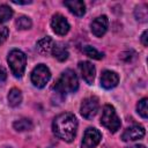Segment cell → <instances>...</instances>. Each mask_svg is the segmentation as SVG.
<instances>
[{"label":"cell","mask_w":148,"mask_h":148,"mask_svg":"<svg viewBox=\"0 0 148 148\" xmlns=\"http://www.w3.org/2000/svg\"><path fill=\"white\" fill-rule=\"evenodd\" d=\"M8 34H9V31H8L7 27H0V45L7 39Z\"/></svg>","instance_id":"cell-22"},{"label":"cell","mask_w":148,"mask_h":148,"mask_svg":"<svg viewBox=\"0 0 148 148\" xmlns=\"http://www.w3.org/2000/svg\"><path fill=\"white\" fill-rule=\"evenodd\" d=\"M7 61L9 64L10 71L14 74V76L21 77L24 73V69H25V64H27L25 54L21 50L14 49L8 53Z\"/></svg>","instance_id":"cell-3"},{"label":"cell","mask_w":148,"mask_h":148,"mask_svg":"<svg viewBox=\"0 0 148 148\" xmlns=\"http://www.w3.org/2000/svg\"><path fill=\"white\" fill-rule=\"evenodd\" d=\"M54 88H56V90L59 94H62V95H66V94H71V92L76 91L77 88H79V79H77V75L72 69L64 71L62 74L60 75V77L58 79Z\"/></svg>","instance_id":"cell-2"},{"label":"cell","mask_w":148,"mask_h":148,"mask_svg":"<svg viewBox=\"0 0 148 148\" xmlns=\"http://www.w3.org/2000/svg\"><path fill=\"white\" fill-rule=\"evenodd\" d=\"M51 77V72L50 69L43 65V64H39L37 65L32 72H31V82L34 83L35 87L37 88H43L45 87V84L49 82Z\"/></svg>","instance_id":"cell-5"},{"label":"cell","mask_w":148,"mask_h":148,"mask_svg":"<svg viewBox=\"0 0 148 148\" xmlns=\"http://www.w3.org/2000/svg\"><path fill=\"white\" fill-rule=\"evenodd\" d=\"M14 3H18V5H27V3H30L31 1H17V0H13Z\"/></svg>","instance_id":"cell-25"},{"label":"cell","mask_w":148,"mask_h":148,"mask_svg":"<svg viewBox=\"0 0 148 148\" xmlns=\"http://www.w3.org/2000/svg\"><path fill=\"white\" fill-rule=\"evenodd\" d=\"M108 25H109V20L105 15H101L98 17H96L92 22H91V32L96 36V37H102L106 30H108Z\"/></svg>","instance_id":"cell-9"},{"label":"cell","mask_w":148,"mask_h":148,"mask_svg":"<svg viewBox=\"0 0 148 148\" xmlns=\"http://www.w3.org/2000/svg\"><path fill=\"white\" fill-rule=\"evenodd\" d=\"M79 69H80V73L82 75V79L88 84H91L94 82L95 74H96L95 66L89 61H80L79 62Z\"/></svg>","instance_id":"cell-10"},{"label":"cell","mask_w":148,"mask_h":148,"mask_svg":"<svg viewBox=\"0 0 148 148\" xmlns=\"http://www.w3.org/2000/svg\"><path fill=\"white\" fill-rule=\"evenodd\" d=\"M119 82V75L113 71H104L101 75V84L105 89L114 88Z\"/></svg>","instance_id":"cell-12"},{"label":"cell","mask_w":148,"mask_h":148,"mask_svg":"<svg viewBox=\"0 0 148 148\" xmlns=\"http://www.w3.org/2000/svg\"><path fill=\"white\" fill-rule=\"evenodd\" d=\"M22 102V92L20 89L17 88H13L9 90L8 92V103L10 106L15 108L17 105H20Z\"/></svg>","instance_id":"cell-14"},{"label":"cell","mask_w":148,"mask_h":148,"mask_svg":"<svg viewBox=\"0 0 148 148\" xmlns=\"http://www.w3.org/2000/svg\"><path fill=\"white\" fill-rule=\"evenodd\" d=\"M141 42H142L143 46H147V45H148V42H147V30L143 31V34H142V36H141Z\"/></svg>","instance_id":"cell-24"},{"label":"cell","mask_w":148,"mask_h":148,"mask_svg":"<svg viewBox=\"0 0 148 148\" xmlns=\"http://www.w3.org/2000/svg\"><path fill=\"white\" fill-rule=\"evenodd\" d=\"M98 106H99V103H98V98L97 97H95V96L87 97L81 103L80 113H81V116L83 118L91 119V118H94L96 116V113L98 111Z\"/></svg>","instance_id":"cell-6"},{"label":"cell","mask_w":148,"mask_h":148,"mask_svg":"<svg viewBox=\"0 0 148 148\" xmlns=\"http://www.w3.org/2000/svg\"><path fill=\"white\" fill-rule=\"evenodd\" d=\"M51 27H52V30L59 36H64L69 31V23L65 18V16H62L61 14H54L52 16Z\"/></svg>","instance_id":"cell-8"},{"label":"cell","mask_w":148,"mask_h":148,"mask_svg":"<svg viewBox=\"0 0 148 148\" xmlns=\"http://www.w3.org/2000/svg\"><path fill=\"white\" fill-rule=\"evenodd\" d=\"M101 124L112 133L117 132L120 128V119L117 116L116 110L112 105L110 104L104 105L101 116Z\"/></svg>","instance_id":"cell-4"},{"label":"cell","mask_w":148,"mask_h":148,"mask_svg":"<svg viewBox=\"0 0 148 148\" xmlns=\"http://www.w3.org/2000/svg\"><path fill=\"white\" fill-rule=\"evenodd\" d=\"M53 42L50 37H45L40 40H38L37 43V49L40 53H49L52 51V47H53Z\"/></svg>","instance_id":"cell-16"},{"label":"cell","mask_w":148,"mask_h":148,"mask_svg":"<svg viewBox=\"0 0 148 148\" xmlns=\"http://www.w3.org/2000/svg\"><path fill=\"white\" fill-rule=\"evenodd\" d=\"M6 77H7L6 69H5L2 66H0V82H3V81L6 80Z\"/></svg>","instance_id":"cell-23"},{"label":"cell","mask_w":148,"mask_h":148,"mask_svg":"<svg viewBox=\"0 0 148 148\" xmlns=\"http://www.w3.org/2000/svg\"><path fill=\"white\" fill-rule=\"evenodd\" d=\"M148 98H142L139 101V103L136 104V110H138V113L142 117V118H147L148 117Z\"/></svg>","instance_id":"cell-19"},{"label":"cell","mask_w":148,"mask_h":148,"mask_svg":"<svg viewBox=\"0 0 148 148\" xmlns=\"http://www.w3.org/2000/svg\"><path fill=\"white\" fill-rule=\"evenodd\" d=\"M133 148H146V147H145L143 145H135Z\"/></svg>","instance_id":"cell-26"},{"label":"cell","mask_w":148,"mask_h":148,"mask_svg":"<svg viewBox=\"0 0 148 148\" xmlns=\"http://www.w3.org/2000/svg\"><path fill=\"white\" fill-rule=\"evenodd\" d=\"M15 23H16L17 29H20V30L30 29L31 25H32V22H31V20H30L28 16H20V17L16 20Z\"/></svg>","instance_id":"cell-21"},{"label":"cell","mask_w":148,"mask_h":148,"mask_svg":"<svg viewBox=\"0 0 148 148\" xmlns=\"http://www.w3.org/2000/svg\"><path fill=\"white\" fill-rule=\"evenodd\" d=\"M52 54L54 58H57L59 61H65L68 58V51L65 46L60 45V44H54L52 47Z\"/></svg>","instance_id":"cell-15"},{"label":"cell","mask_w":148,"mask_h":148,"mask_svg":"<svg viewBox=\"0 0 148 148\" xmlns=\"http://www.w3.org/2000/svg\"><path fill=\"white\" fill-rule=\"evenodd\" d=\"M53 133L61 140L71 142L74 140L77 130V120L73 113L64 112L57 116L52 124Z\"/></svg>","instance_id":"cell-1"},{"label":"cell","mask_w":148,"mask_h":148,"mask_svg":"<svg viewBox=\"0 0 148 148\" xmlns=\"http://www.w3.org/2000/svg\"><path fill=\"white\" fill-rule=\"evenodd\" d=\"M32 121L28 118H22V119H18L16 120L14 124H13V127L18 131V132H23V131H29L32 128Z\"/></svg>","instance_id":"cell-17"},{"label":"cell","mask_w":148,"mask_h":148,"mask_svg":"<svg viewBox=\"0 0 148 148\" xmlns=\"http://www.w3.org/2000/svg\"><path fill=\"white\" fill-rule=\"evenodd\" d=\"M145 135V128L140 125H133L124 131L121 134V139L124 141H134L143 138Z\"/></svg>","instance_id":"cell-11"},{"label":"cell","mask_w":148,"mask_h":148,"mask_svg":"<svg viewBox=\"0 0 148 148\" xmlns=\"http://www.w3.org/2000/svg\"><path fill=\"white\" fill-rule=\"evenodd\" d=\"M102 139V134L96 128H88L84 132L83 140H82V148H95Z\"/></svg>","instance_id":"cell-7"},{"label":"cell","mask_w":148,"mask_h":148,"mask_svg":"<svg viewBox=\"0 0 148 148\" xmlns=\"http://www.w3.org/2000/svg\"><path fill=\"white\" fill-rule=\"evenodd\" d=\"M64 5L69 9L71 13H73L76 16H83L86 13V6L84 2L81 0H69L65 1Z\"/></svg>","instance_id":"cell-13"},{"label":"cell","mask_w":148,"mask_h":148,"mask_svg":"<svg viewBox=\"0 0 148 148\" xmlns=\"http://www.w3.org/2000/svg\"><path fill=\"white\" fill-rule=\"evenodd\" d=\"M82 51L84 52L86 56H88V57H90V58H92V59L99 60V59L103 58V53H101L99 51H97L95 47H92V46H90V45H86V46L82 49Z\"/></svg>","instance_id":"cell-20"},{"label":"cell","mask_w":148,"mask_h":148,"mask_svg":"<svg viewBox=\"0 0 148 148\" xmlns=\"http://www.w3.org/2000/svg\"><path fill=\"white\" fill-rule=\"evenodd\" d=\"M13 16V9L7 5H0V23H5Z\"/></svg>","instance_id":"cell-18"}]
</instances>
